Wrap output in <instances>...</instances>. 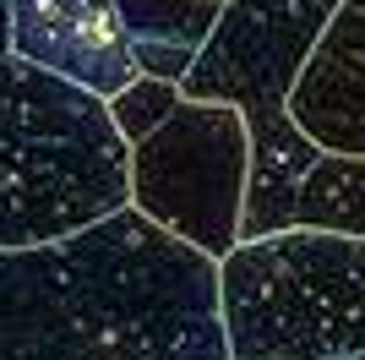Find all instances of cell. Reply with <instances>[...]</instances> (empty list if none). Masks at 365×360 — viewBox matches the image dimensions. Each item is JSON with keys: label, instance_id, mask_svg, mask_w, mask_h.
<instances>
[{"label": "cell", "instance_id": "6da1fadb", "mask_svg": "<svg viewBox=\"0 0 365 360\" xmlns=\"http://www.w3.org/2000/svg\"><path fill=\"white\" fill-rule=\"evenodd\" d=\"M0 360H229L218 262L137 208L0 251Z\"/></svg>", "mask_w": 365, "mask_h": 360}, {"label": "cell", "instance_id": "7a4b0ae2", "mask_svg": "<svg viewBox=\"0 0 365 360\" xmlns=\"http://www.w3.org/2000/svg\"><path fill=\"white\" fill-rule=\"evenodd\" d=\"M131 208V148L109 104L28 60H0V251L55 246Z\"/></svg>", "mask_w": 365, "mask_h": 360}, {"label": "cell", "instance_id": "3957f363", "mask_svg": "<svg viewBox=\"0 0 365 360\" xmlns=\"http://www.w3.org/2000/svg\"><path fill=\"white\" fill-rule=\"evenodd\" d=\"M218 328L229 360L365 355V240L278 229L218 262Z\"/></svg>", "mask_w": 365, "mask_h": 360}, {"label": "cell", "instance_id": "277c9868", "mask_svg": "<svg viewBox=\"0 0 365 360\" xmlns=\"http://www.w3.org/2000/svg\"><path fill=\"white\" fill-rule=\"evenodd\" d=\"M251 186V131L240 109L180 99V109L131 148V208L207 262L240 246Z\"/></svg>", "mask_w": 365, "mask_h": 360}, {"label": "cell", "instance_id": "5b68a950", "mask_svg": "<svg viewBox=\"0 0 365 360\" xmlns=\"http://www.w3.org/2000/svg\"><path fill=\"white\" fill-rule=\"evenodd\" d=\"M6 11L11 55L38 71H55L98 99H115L137 76L115 0H6Z\"/></svg>", "mask_w": 365, "mask_h": 360}, {"label": "cell", "instance_id": "8992f818", "mask_svg": "<svg viewBox=\"0 0 365 360\" xmlns=\"http://www.w3.org/2000/svg\"><path fill=\"white\" fill-rule=\"evenodd\" d=\"M289 120L333 159H365V11L338 6L289 88Z\"/></svg>", "mask_w": 365, "mask_h": 360}, {"label": "cell", "instance_id": "52a82bcc", "mask_svg": "<svg viewBox=\"0 0 365 360\" xmlns=\"http://www.w3.org/2000/svg\"><path fill=\"white\" fill-rule=\"evenodd\" d=\"M224 6L229 0H115V16H120L137 71L180 82L191 60L202 55V44L213 39Z\"/></svg>", "mask_w": 365, "mask_h": 360}, {"label": "cell", "instance_id": "ba28073f", "mask_svg": "<svg viewBox=\"0 0 365 360\" xmlns=\"http://www.w3.org/2000/svg\"><path fill=\"white\" fill-rule=\"evenodd\" d=\"M104 104H109L115 131L125 136V148H137L142 136H153L169 115H175V109H180V82H164V76L137 71L120 93H115V99H104Z\"/></svg>", "mask_w": 365, "mask_h": 360}, {"label": "cell", "instance_id": "9c48e42d", "mask_svg": "<svg viewBox=\"0 0 365 360\" xmlns=\"http://www.w3.org/2000/svg\"><path fill=\"white\" fill-rule=\"evenodd\" d=\"M11 55V11H6V0H0V60Z\"/></svg>", "mask_w": 365, "mask_h": 360}, {"label": "cell", "instance_id": "30bf717a", "mask_svg": "<svg viewBox=\"0 0 365 360\" xmlns=\"http://www.w3.org/2000/svg\"><path fill=\"white\" fill-rule=\"evenodd\" d=\"M344 6H360V11H365V0H344Z\"/></svg>", "mask_w": 365, "mask_h": 360}]
</instances>
